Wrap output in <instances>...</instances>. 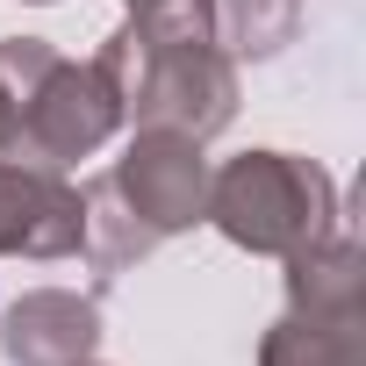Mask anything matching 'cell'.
Masks as SVG:
<instances>
[{"mask_svg":"<svg viewBox=\"0 0 366 366\" xmlns=\"http://www.w3.org/2000/svg\"><path fill=\"white\" fill-rule=\"evenodd\" d=\"M101 79L137 129H179L209 144L237 115V58L209 29V0H158L129 8V22L94 51Z\"/></svg>","mask_w":366,"mask_h":366,"instance_id":"1","label":"cell"},{"mask_svg":"<svg viewBox=\"0 0 366 366\" xmlns=\"http://www.w3.org/2000/svg\"><path fill=\"white\" fill-rule=\"evenodd\" d=\"M0 108H8L0 151L58 172L94 158L122 129V101L101 65H72L44 36H0Z\"/></svg>","mask_w":366,"mask_h":366,"instance_id":"2","label":"cell"},{"mask_svg":"<svg viewBox=\"0 0 366 366\" xmlns=\"http://www.w3.org/2000/svg\"><path fill=\"white\" fill-rule=\"evenodd\" d=\"M202 223H216L237 252L287 259L337 223V187L323 165H309L295 151H244L223 172H209V216Z\"/></svg>","mask_w":366,"mask_h":366,"instance_id":"3","label":"cell"},{"mask_svg":"<svg viewBox=\"0 0 366 366\" xmlns=\"http://www.w3.org/2000/svg\"><path fill=\"white\" fill-rule=\"evenodd\" d=\"M108 179V194L165 244L179 230H194L209 216V158L194 137H179V129H137L129 151L101 172Z\"/></svg>","mask_w":366,"mask_h":366,"instance_id":"4","label":"cell"},{"mask_svg":"<svg viewBox=\"0 0 366 366\" xmlns=\"http://www.w3.org/2000/svg\"><path fill=\"white\" fill-rule=\"evenodd\" d=\"M79 187L58 165L0 151V259H72L79 252Z\"/></svg>","mask_w":366,"mask_h":366,"instance_id":"5","label":"cell"},{"mask_svg":"<svg viewBox=\"0 0 366 366\" xmlns=\"http://www.w3.org/2000/svg\"><path fill=\"white\" fill-rule=\"evenodd\" d=\"M0 345L15 366H79L101 345V302L72 287H29L0 309Z\"/></svg>","mask_w":366,"mask_h":366,"instance_id":"6","label":"cell"},{"mask_svg":"<svg viewBox=\"0 0 366 366\" xmlns=\"http://www.w3.org/2000/svg\"><path fill=\"white\" fill-rule=\"evenodd\" d=\"M259 366H366V309H287L266 330Z\"/></svg>","mask_w":366,"mask_h":366,"instance_id":"7","label":"cell"},{"mask_svg":"<svg viewBox=\"0 0 366 366\" xmlns=\"http://www.w3.org/2000/svg\"><path fill=\"white\" fill-rule=\"evenodd\" d=\"M209 29L230 58H280L302 29V0H209Z\"/></svg>","mask_w":366,"mask_h":366,"instance_id":"8","label":"cell"},{"mask_svg":"<svg viewBox=\"0 0 366 366\" xmlns=\"http://www.w3.org/2000/svg\"><path fill=\"white\" fill-rule=\"evenodd\" d=\"M122 8H158V0H122Z\"/></svg>","mask_w":366,"mask_h":366,"instance_id":"9","label":"cell"},{"mask_svg":"<svg viewBox=\"0 0 366 366\" xmlns=\"http://www.w3.org/2000/svg\"><path fill=\"white\" fill-rule=\"evenodd\" d=\"M0 137H8V108H0Z\"/></svg>","mask_w":366,"mask_h":366,"instance_id":"10","label":"cell"},{"mask_svg":"<svg viewBox=\"0 0 366 366\" xmlns=\"http://www.w3.org/2000/svg\"><path fill=\"white\" fill-rule=\"evenodd\" d=\"M79 366H94V359H79Z\"/></svg>","mask_w":366,"mask_h":366,"instance_id":"11","label":"cell"}]
</instances>
